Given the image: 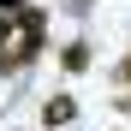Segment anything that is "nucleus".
<instances>
[{"mask_svg": "<svg viewBox=\"0 0 131 131\" xmlns=\"http://www.w3.org/2000/svg\"><path fill=\"white\" fill-rule=\"evenodd\" d=\"M72 113H78V101H72V95H54L48 107H42V119H48V125H72Z\"/></svg>", "mask_w": 131, "mask_h": 131, "instance_id": "nucleus-1", "label": "nucleus"}, {"mask_svg": "<svg viewBox=\"0 0 131 131\" xmlns=\"http://www.w3.org/2000/svg\"><path fill=\"white\" fill-rule=\"evenodd\" d=\"M83 66H90V48L72 42V48H66V72H83Z\"/></svg>", "mask_w": 131, "mask_h": 131, "instance_id": "nucleus-2", "label": "nucleus"}, {"mask_svg": "<svg viewBox=\"0 0 131 131\" xmlns=\"http://www.w3.org/2000/svg\"><path fill=\"white\" fill-rule=\"evenodd\" d=\"M12 24H18V18H0V48L12 42Z\"/></svg>", "mask_w": 131, "mask_h": 131, "instance_id": "nucleus-3", "label": "nucleus"}, {"mask_svg": "<svg viewBox=\"0 0 131 131\" xmlns=\"http://www.w3.org/2000/svg\"><path fill=\"white\" fill-rule=\"evenodd\" d=\"M119 83H131V60H125V66H119Z\"/></svg>", "mask_w": 131, "mask_h": 131, "instance_id": "nucleus-4", "label": "nucleus"}, {"mask_svg": "<svg viewBox=\"0 0 131 131\" xmlns=\"http://www.w3.org/2000/svg\"><path fill=\"white\" fill-rule=\"evenodd\" d=\"M0 6H6V12H12V6H24V0H0Z\"/></svg>", "mask_w": 131, "mask_h": 131, "instance_id": "nucleus-5", "label": "nucleus"}]
</instances>
